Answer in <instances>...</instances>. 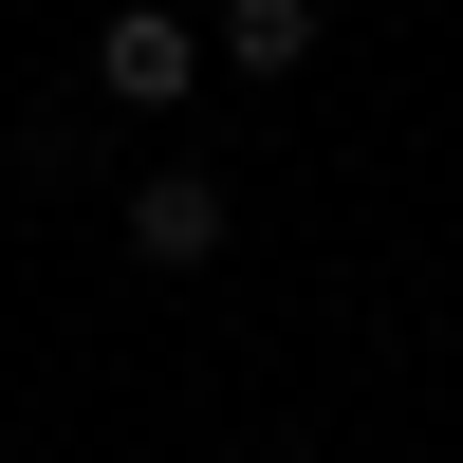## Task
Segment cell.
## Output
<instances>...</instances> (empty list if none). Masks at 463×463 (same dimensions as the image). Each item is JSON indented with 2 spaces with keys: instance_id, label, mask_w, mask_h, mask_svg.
<instances>
[{
  "instance_id": "3957f363",
  "label": "cell",
  "mask_w": 463,
  "mask_h": 463,
  "mask_svg": "<svg viewBox=\"0 0 463 463\" xmlns=\"http://www.w3.org/2000/svg\"><path fill=\"white\" fill-rule=\"evenodd\" d=\"M316 56V0H222V37H204V74H297Z\"/></svg>"
},
{
  "instance_id": "7a4b0ae2",
  "label": "cell",
  "mask_w": 463,
  "mask_h": 463,
  "mask_svg": "<svg viewBox=\"0 0 463 463\" xmlns=\"http://www.w3.org/2000/svg\"><path fill=\"white\" fill-rule=\"evenodd\" d=\"M222 222H241V204H222L204 167H148V185H130V260H148V279H185V260H222Z\"/></svg>"
},
{
  "instance_id": "6da1fadb",
  "label": "cell",
  "mask_w": 463,
  "mask_h": 463,
  "mask_svg": "<svg viewBox=\"0 0 463 463\" xmlns=\"http://www.w3.org/2000/svg\"><path fill=\"white\" fill-rule=\"evenodd\" d=\"M93 93H111V111H185V93H204V37H185L167 0H130V19L93 37Z\"/></svg>"
}]
</instances>
